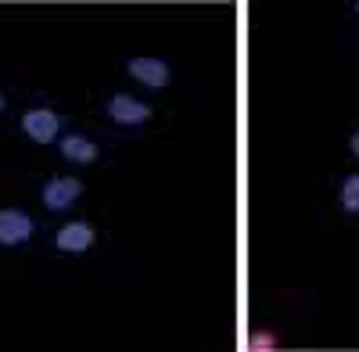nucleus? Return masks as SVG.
<instances>
[{"label":"nucleus","instance_id":"obj_8","mask_svg":"<svg viewBox=\"0 0 359 352\" xmlns=\"http://www.w3.org/2000/svg\"><path fill=\"white\" fill-rule=\"evenodd\" d=\"M338 209L345 216H359V172H345L338 184Z\"/></svg>","mask_w":359,"mask_h":352},{"label":"nucleus","instance_id":"obj_9","mask_svg":"<svg viewBox=\"0 0 359 352\" xmlns=\"http://www.w3.org/2000/svg\"><path fill=\"white\" fill-rule=\"evenodd\" d=\"M280 345V338L273 334V331H252L248 338H245V348L248 352H273Z\"/></svg>","mask_w":359,"mask_h":352},{"label":"nucleus","instance_id":"obj_12","mask_svg":"<svg viewBox=\"0 0 359 352\" xmlns=\"http://www.w3.org/2000/svg\"><path fill=\"white\" fill-rule=\"evenodd\" d=\"M352 15H355V18H359V0H355V8H352Z\"/></svg>","mask_w":359,"mask_h":352},{"label":"nucleus","instance_id":"obj_1","mask_svg":"<svg viewBox=\"0 0 359 352\" xmlns=\"http://www.w3.org/2000/svg\"><path fill=\"white\" fill-rule=\"evenodd\" d=\"M65 115L57 111L54 104H43V101H36V104H29L25 111H22V119H18V130H22V137L25 140H33V144H40V148H47V144H57V137L65 133Z\"/></svg>","mask_w":359,"mask_h":352},{"label":"nucleus","instance_id":"obj_2","mask_svg":"<svg viewBox=\"0 0 359 352\" xmlns=\"http://www.w3.org/2000/svg\"><path fill=\"white\" fill-rule=\"evenodd\" d=\"M101 111L111 126H123V130H137V126H147L151 123V104L133 97V94H108L101 101Z\"/></svg>","mask_w":359,"mask_h":352},{"label":"nucleus","instance_id":"obj_5","mask_svg":"<svg viewBox=\"0 0 359 352\" xmlns=\"http://www.w3.org/2000/svg\"><path fill=\"white\" fill-rule=\"evenodd\" d=\"M126 76L147 86V90H165L172 83V65L155 54H137V57H126Z\"/></svg>","mask_w":359,"mask_h":352},{"label":"nucleus","instance_id":"obj_7","mask_svg":"<svg viewBox=\"0 0 359 352\" xmlns=\"http://www.w3.org/2000/svg\"><path fill=\"white\" fill-rule=\"evenodd\" d=\"M57 155H62L69 165H94V162H101V144L90 133L69 130V133L57 137Z\"/></svg>","mask_w":359,"mask_h":352},{"label":"nucleus","instance_id":"obj_11","mask_svg":"<svg viewBox=\"0 0 359 352\" xmlns=\"http://www.w3.org/2000/svg\"><path fill=\"white\" fill-rule=\"evenodd\" d=\"M0 115H8V94L0 90Z\"/></svg>","mask_w":359,"mask_h":352},{"label":"nucleus","instance_id":"obj_6","mask_svg":"<svg viewBox=\"0 0 359 352\" xmlns=\"http://www.w3.org/2000/svg\"><path fill=\"white\" fill-rule=\"evenodd\" d=\"M36 219L29 216L25 209H15V205H8V209H0V248H22L36 238Z\"/></svg>","mask_w":359,"mask_h":352},{"label":"nucleus","instance_id":"obj_10","mask_svg":"<svg viewBox=\"0 0 359 352\" xmlns=\"http://www.w3.org/2000/svg\"><path fill=\"white\" fill-rule=\"evenodd\" d=\"M348 151L359 158V126H355V130H352V137H348Z\"/></svg>","mask_w":359,"mask_h":352},{"label":"nucleus","instance_id":"obj_3","mask_svg":"<svg viewBox=\"0 0 359 352\" xmlns=\"http://www.w3.org/2000/svg\"><path fill=\"white\" fill-rule=\"evenodd\" d=\"M83 198V180L69 172H54L40 184V205L47 212H69L72 205Z\"/></svg>","mask_w":359,"mask_h":352},{"label":"nucleus","instance_id":"obj_4","mask_svg":"<svg viewBox=\"0 0 359 352\" xmlns=\"http://www.w3.org/2000/svg\"><path fill=\"white\" fill-rule=\"evenodd\" d=\"M97 245V226L86 219H69L50 233V248L62 255H83Z\"/></svg>","mask_w":359,"mask_h":352}]
</instances>
